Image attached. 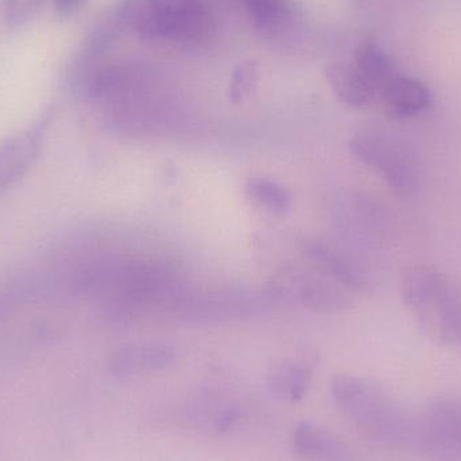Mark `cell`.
Here are the masks:
<instances>
[{
  "mask_svg": "<svg viewBox=\"0 0 461 461\" xmlns=\"http://www.w3.org/2000/svg\"><path fill=\"white\" fill-rule=\"evenodd\" d=\"M339 411L367 438L389 448L417 447V419L395 402L373 379L341 374L330 382Z\"/></svg>",
  "mask_w": 461,
  "mask_h": 461,
  "instance_id": "cell-1",
  "label": "cell"
},
{
  "mask_svg": "<svg viewBox=\"0 0 461 461\" xmlns=\"http://www.w3.org/2000/svg\"><path fill=\"white\" fill-rule=\"evenodd\" d=\"M113 15L122 32L183 48L205 45L216 32L205 0H123Z\"/></svg>",
  "mask_w": 461,
  "mask_h": 461,
  "instance_id": "cell-2",
  "label": "cell"
},
{
  "mask_svg": "<svg viewBox=\"0 0 461 461\" xmlns=\"http://www.w3.org/2000/svg\"><path fill=\"white\" fill-rule=\"evenodd\" d=\"M403 303L427 338L443 346L461 343V289L430 266L406 268L401 281Z\"/></svg>",
  "mask_w": 461,
  "mask_h": 461,
  "instance_id": "cell-3",
  "label": "cell"
},
{
  "mask_svg": "<svg viewBox=\"0 0 461 461\" xmlns=\"http://www.w3.org/2000/svg\"><path fill=\"white\" fill-rule=\"evenodd\" d=\"M355 158L373 169L392 191L402 197L419 189L421 162L419 151L409 142L387 132L365 131L349 140Z\"/></svg>",
  "mask_w": 461,
  "mask_h": 461,
  "instance_id": "cell-4",
  "label": "cell"
},
{
  "mask_svg": "<svg viewBox=\"0 0 461 461\" xmlns=\"http://www.w3.org/2000/svg\"><path fill=\"white\" fill-rule=\"evenodd\" d=\"M416 419V449L438 460H461L460 401H433Z\"/></svg>",
  "mask_w": 461,
  "mask_h": 461,
  "instance_id": "cell-5",
  "label": "cell"
},
{
  "mask_svg": "<svg viewBox=\"0 0 461 461\" xmlns=\"http://www.w3.org/2000/svg\"><path fill=\"white\" fill-rule=\"evenodd\" d=\"M51 113H45L27 129L0 143V196L18 185L37 164Z\"/></svg>",
  "mask_w": 461,
  "mask_h": 461,
  "instance_id": "cell-6",
  "label": "cell"
},
{
  "mask_svg": "<svg viewBox=\"0 0 461 461\" xmlns=\"http://www.w3.org/2000/svg\"><path fill=\"white\" fill-rule=\"evenodd\" d=\"M305 308L320 314H336L352 305L351 290L325 274H301L287 285Z\"/></svg>",
  "mask_w": 461,
  "mask_h": 461,
  "instance_id": "cell-7",
  "label": "cell"
},
{
  "mask_svg": "<svg viewBox=\"0 0 461 461\" xmlns=\"http://www.w3.org/2000/svg\"><path fill=\"white\" fill-rule=\"evenodd\" d=\"M301 249L320 273L335 279L351 292H359L367 284L362 266L336 247L319 239L306 238L301 241Z\"/></svg>",
  "mask_w": 461,
  "mask_h": 461,
  "instance_id": "cell-8",
  "label": "cell"
},
{
  "mask_svg": "<svg viewBox=\"0 0 461 461\" xmlns=\"http://www.w3.org/2000/svg\"><path fill=\"white\" fill-rule=\"evenodd\" d=\"M175 357V348L167 343L130 344L111 354L108 368L119 378H130L164 370Z\"/></svg>",
  "mask_w": 461,
  "mask_h": 461,
  "instance_id": "cell-9",
  "label": "cell"
},
{
  "mask_svg": "<svg viewBox=\"0 0 461 461\" xmlns=\"http://www.w3.org/2000/svg\"><path fill=\"white\" fill-rule=\"evenodd\" d=\"M292 446L303 461H359L343 440L313 422H300L294 428Z\"/></svg>",
  "mask_w": 461,
  "mask_h": 461,
  "instance_id": "cell-10",
  "label": "cell"
},
{
  "mask_svg": "<svg viewBox=\"0 0 461 461\" xmlns=\"http://www.w3.org/2000/svg\"><path fill=\"white\" fill-rule=\"evenodd\" d=\"M257 34L266 41L289 37L297 26L298 10L292 0H243Z\"/></svg>",
  "mask_w": 461,
  "mask_h": 461,
  "instance_id": "cell-11",
  "label": "cell"
},
{
  "mask_svg": "<svg viewBox=\"0 0 461 461\" xmlns=\"http://www.w3.org/2000/svg\"><path fill=\"white\" fill-rule=\"evenodd\" d=\"M386 113L393 118L405 119L424 113L432 104L429 89L416 78L398 73L379 95Z\"/></svg>",
  "mask_w": 461,
  "mask_h": 461,
  "instance_id": "cell-12",
  "label": "cell"
},
{
  "mask_svg": "<svg viewBox=\"0 0 461 461\" xmlns=\"http://www.w3.org/2000/svg\"><path fill=\"white\" fill-rule=\"evenodd\" d=\"M327 80L336 96L349 107H368L379 96L373 84L354 61H339L330 65Z\"/></svg>",
  "mask_w": 461,
  "mask_h": 461,
  "instance_id": "cell-13",
  "label": "cell"
},
{
  "mask_svg": "<svg viewBox=\"0 0 461 461\" xmlns=\"http://www.w3.org/2000/svg\"><path fill=\"white\" fill-rule=\"evenodd\" d=\"M50 285V279L34 274H22L0 284V322L21 311L40 297Z\"/></svg>",
  "mask_w": 461,
  "mask_h": 461,
  "instance_id": "cell-14",
  "label": "cell"
},
{
  "mask_svg": "<svg viewBox=\"0 0 461 461\" xmlns=\"http://www.w3.org/2000/svg\"><path fill=\"white\" fill-rule=\"evenodd\" d=\"M312 384V368L308 363L290 360L279 366L270 378V387L276 397L298 402L308 394Z\"/></svg>",
  "mask_w": 461,
  "mask_h": 461,
  "instance_id": "cell-15",
  "label": "cell"
},
{
  "mask_svg": "<svg viewBox=\"0 0 461 461\" xmlns=\"http://www.w3.org/2000/svg\"><path fill=\"white\" fill-rule=\"evenodd\" d=\"M354 62L373 84L378 95L400 73L389 54L374 42L360 43L355 51Z\"/></svg>",
  "mask_w": 461,
  "mask_h": 461,
  "instance_id": "cell-16",
  "label": "cell"
},
{
  "mask_svg": "<svg viewBox=\"0 0 461 461\" xmlns=\"http://www.w3.org/2000/svg\"><path fill=\"white\" fill-rule=\"evenodd\" d=\"M246 194L252 203L273 213H285L292 208L289 189L266 177H251L246 183Z\"/></svg>",
  "mask_w": 461,
  "mask_h": 461,
  "instance_id": "cell-17",
  "label": "cell"
},
{
  "mask_svg": "<svg viewBox=\"0 0 461 461\" xmlns=\"http://www.w3.org/2000/svg\"><path fill=\"white\" fill-rule=\"evenodd\" d=\"M259 78V67L257 62H243L233 69L229 86V99L230 102H244L251 96Z\"/></svg>",
  "mask_w": 461,
  "mask_h": 461,
  "instance_id": "cell-18",
  "label": "cell"
},
{
  "mask_svg": "<svg viewBox=\"0 0 461 461\" xmlns=\"http://www.w3.org/2000/svg\"><path fill=\"white\" fill-rule=\"evenodd\" d=\"M41 0H3L5 21L11 29L26 24L34 15Z\"/></svg>",
  "mask_w": 461,
  "mask_h": 461,
  "instance_id": "cell-19",
  "label": "cell"
},
{
  "mask_svg": "<svg viewBox=\"0 0 461 461\" xmlns=\"http://www.w3.org/2000/svg\"><path fill=\"white\" fill-rule=\"evenodd\" d=\"M86 0H53L54 10L61 19H68L75 15Z\"/></svg>",
  "mask_w": 461,
  "mask_h": 461,
  "instance_id": "cell-20",
  "label": "cell"
}]
</instances>
